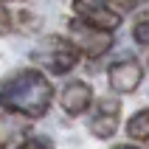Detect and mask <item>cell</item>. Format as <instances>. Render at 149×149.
Masks as SVG:
<instances>
[{
	"label": "cell",
	"instance_id": "cell-7",
	"mask_svg": "<svg viewBox=\"0 0 149 149\" xmlns=\"http://www.w3.org/2000/svg\"><path fill=\"white\" fill-rule=\"evenodd\" d=\"M59 104H62V110H65L68 116H84L87 113V107L93 104V90L90 84L82 82V79H73V82H68L65 87H62V93H59Z\"/></svg>",
	"mask_w": 149,
	"mask_h": 149
},
{
	"label": "cell",
	"instance_id": "cell-10",
	"mask_svg": "<svg viewBox=\"0 0 149 149\" xmlns=\"http://www.w3.org/2000/svg\"><path fill=\"white\" fill-rule=\"evenodd\" d=\"M132 40L138 42V45H143V48H149V14L141 17V20L132 25Z\"/></svg>",
	"mask_w": 149,
	"mask_h": 149
},
{
	"label": "cell",
	"instance_id": "cell-8",
	"mask_svg": "<svg viewBox=\"0 0 149 149\" xmlns=\"http://www.w3.org/2000/svg\"><path fill=\"white\" fill-rule=\"evenodd\" d=\"M28 138V118L0 113V149H20Z\"/></svg>",
	"mask_w": 149,
	"mask_h": 149
},
{
	"label": "cell",
	"instance_id": "cell-5",
	"mask_svg": "<svg viewBox=\"0 0 149 149\" xmlns=\"http://www.w3.org/2000/svg\"><path fill=\"white\" fill-rule=\"evenodd\" d=\"M73 11L79 20L104 31H116L121 25V11L113 6V0H73Z\"/></svg>",
	"mask_w": 149,
	"mask_h": 149
},
{
	"label": "cell",
	"instance_id": "cell-11",
	"mask_svg": "<svg viewBox=\"0 0 149 149\" xmlns=\"http://www.w3.org/2000/svg\"><path fill=\"white\" fill-rule=\"evenodd\" d=\"M20 149H54L48 138H25Z\"/></svg>",
	"mask_w": 149,
	"mask_h": 149
},
{
	"label": "cell",
	"instance_id": "cell-6",
	"mask_svg": "<svg viewBox=\"0 0 149 149\" xmlns=\"http://www.w3.org/2000/svg\"><path fill=\"white\" fill-rule=\"evenodd\" d=\"M107 82L116 93H132L143 82V68L138 59H118L107 70Z\"/></svg>",
	"mask_w": 149,
	"mask_h": 149
},
{
	"label": "cell",
	"instance_id": "cell-12",
	"mask_svg": "<svg viewBox=\"0 0 149 149\" xmlns=\"http://www.w3.org/2000/svg\"><path fill=\"white\" fill-rule=\"evenodd\" d=\"M11 31V14L6 11V6H0V37Z\"/></svg>",
	"mask_w": 149,
	"mask_h": 149
},
{
	"label": "cell",
	"instance_id": "cell-1",
	"mask_svg": "<svg viewBox=\"0 0 149 149\" xmlns=\"http://www.w3.org/2000/svg\"><path fill=\"white\" fill-rule=\"evenodd\" d=\"M51 101H54V87H51L48 76L37 68L17 70L0 82V107L6 113L34 121L48 113Z\"/></svg>",
	"mask_w": 149,
	"mask_h": 149
},
{
	"label": "cell",
	"instance_id": "cell-3",
	"mask_svg": "<svg viewBox=\"0 0 149 149\" xmlns=\"http://www.w3.org/2000/svg\"><path fill=\"white\" fill-rule=\"evenodd\" d=\"M68 40L73 42L82 54H87V56H104L113 48V31L96 28V25L84 23L79 17H73L68 23Z\"/></svg>",
	"mask_w": 149,
	"mask_h": 149
},
{
	"label": "cell",
	"instance_id": "cell-9",
	"mask_svg": "<svg viewBox=\"0 0 149 149\" xmlns=\"http://www.w3.org/2000/svg\"><path fill=\"white\" fill-rule=\"evenodd\" d=\"M127 135L132 141H146L149 143V110H138L127 121Z\"/></svg>",
	"mask_w": 149,
	"mask_h": 149
},
{
	"label": "cell",
	"instance_id": "cell-4",
	"mask_svg": "<svg viewBox=\"0 0 149 149\" xmlns=\"http://www.w3.org/2000/svg\"><path fill=\"white\" fill-rule=\"evenodd\" d=\"M118 124H121V101L116 96H107V99L96 101V107L90 113V121H87V130H90L93 138L99 141H107L118 132Z\"/></svg>",
	"mask_w": 149,
	"mask_h": 149
},
{
	"label": "cell",
	"instance_id": "cell-13",
	"mask_svg": "<svg viewBox=\"0 0 149 149\" xmlns=\"http://www.w3.org/2000/svg\"><path fill=\"white\" fill-rule=\"evenodd\" d=\"M113 149H138V146H132V143H121V146H113Z\"/></svg>",
	"mask_w": 149,
	"mask_h": 149
},
{
	"label": "cell",
	"instance_id": "cell-2",
	"mask_svg": "<svg viewBox=\"0 0 149 149\" xmlns=\"http://www.w3.org/2000/svg\"><path fill=\"white\" fill-rule=\"evenodd\" d=\"M79 59H82V51L65 37H45L40 42V48L34 51V62H40L51 73H62V76L70 73L79 65Z\"/></svg>",
	"mask_w": 149,
	"mask_h": 149
}]
</instances>
